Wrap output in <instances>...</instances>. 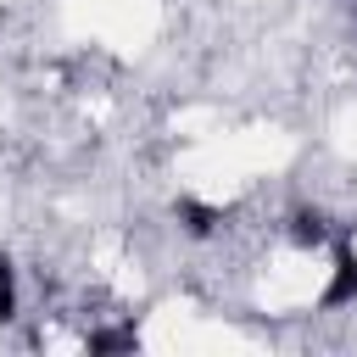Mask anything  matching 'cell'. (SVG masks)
<instances>
[{
    "label": "cell",
    "instance_id": "cell-1",
    "mask_svg": "<svg viewBox=\"0 0 357 357\" xmlns=\"http://www.w3.org/2000/svg\"><path fill=\"white\" fill-rule=\"evenodd\" d=\"M346 301H357V251L351 245L335 251V273L324 284V307H346Z\"/></svg>",
    "mask_w": 357,
    "mask_h": 357
},
{
    "label": "cell",
    "instance_id": "cell-2",
    "mask_svg": "<svg viewBox=\"0 0 357 357\" xmlns=\"http://www.w3.org/2000/svg\"><path fill=\"white\" fill-rule=\"evenodd\" d=\"M290 240H296V245H324V240H329V218L312 212V206L290 212Z\"/></svg>",
    "mask_w": 357,
    "mask_h": 357
},
{
    "label": "cell",
    "instance_id": "cell-3",
    "mask_svg": "<svg viewBox=\"0 0 357 357\" xmlns=\"http://www.w3.org/2000/svg\"><path fill=\"white\" fill-rule=\"evenodd\" d=\"M178 223H184V234L206 240V234L218 229V212H212V206H201V201H178Z\"/></svg>",
    "mask_w": 357,
    "mask_h": 357
},
{
    "label": "cell",
    "instance_id": "cell-4",
    "mask_svg": "<svg viewBox=\"0 0 357 357\" xmlns=\"http://www.w3.org/2000/svg\"><path fill=\"white\" fill-rule=\"evenodd\" d=\"M17 318V273H11V257H0V324Z\"/></svg>",
    "mask_w": 357,
    "mask_h": 357
},
{
    "label": "cell",
    "instance_id": "cell-5",
    "mask_svg": "<svg viewBox=\"0 0 357 357\" xmlns=\"http://www.w3.org/2000/svg\"><path fill=\"white\" fill-rule=\"evenodd\" d=\"M139 340H134V329H100V335H89V351H134Z\"/></svg>",
    "mask_w": 357,
    "mask_h": 357
}]
</instances>
